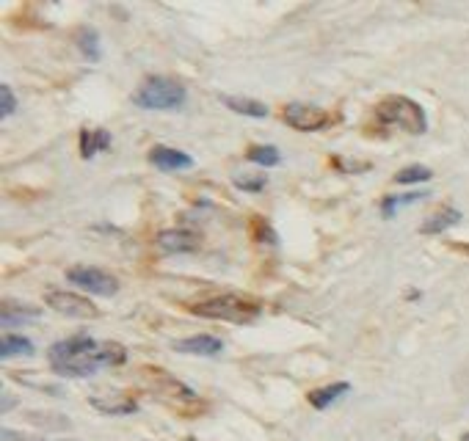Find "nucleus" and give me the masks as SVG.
<instances>
[{
	"mask_svg": "<svg viewBox=\"0 0 469 441\" xmlns=\"http://www.w3.org/2000/svg\"><path fill=\"white\" fill-rule=\"evenodd\" d=\"M50 367L61 378H89L99 367L125 364L127 350L119 342H97L92 337H69L50 347Z\"/></svg>",
	"mask_w": 469,
	"mask_h": 441,
	"instance_id": "obj_1",
	"label": "nucleus"
},
{
	"mask_svg": "<svg viewBox=\"0 0 469 441\" xmlns=\"http://www.w3.org/2000/svg\"><path fill=\"white\" fill-rule=\"evenodd\" d=\"M133 102L144 111H180L188 102L185 86L169 77H147L133 94Z\"/></svg>",
	"mask_w": 469,
	"mask_h": 441,
	"instance_id": "obj_2",
	"label": "nucleus"
},
{
	"mask_svg": "<svg viewBox=\"0 0 469 441\" xmlns=\"http://www.w3.org/2000/svg\"><path fill=\"white\" fill-rule=\"evenodd\" d=\"M375 116H378L381 125L401 127V130L414 132V135H420V132L428 130L425 111L414 99H408V97H386V99H381L378 108H375Z\"/></svg>",
	"mask_w": 469,
	"mask_h": 441,
	"instance_id": "obj_3",
	"label": "nucleus"
},
{
	"mask_svg": "<svg viewBox=\"0 0 469 441\" xmlns=\"http://www.w3.org/2000/svg\"><path fill=\"white\" fill-rule=\"evenodd\" d=\"M193 315L199 317H210V320H226V323H251L254 317L260 315V304L243 298V295H216L210 301H202L190 309Z\"/></svg>",
	"mask_w": 469,
	"mask_h": 441,
	"instance_id": "obj_4",
	"label": "nucleus"
},
{
	"mask_svg": "<svg viewBox=\"0 0 469 441\" xmlns=\"http://www.w3.org/2000/svg\"><path fill=\"white\" fill-rule=\"evenodd\" d=\"M66 282L80 287V290H86V292H92V295H102V298H111L119 290V282L111 273H105L99 268H92V265L69 268L66 271Z\"/></svg>",
	"mask_w": 469,
	"mask_h": 441,
	"instance_id": "obj_5",
	"label": "nucleus"
},
{
	"mask_svg": "<svg viewBox=\"0 0 469 441\" xmlns=\"http://www.w3.org/2000/svg\"><path fill=\"white\" fill-rule=\"evenodd\" d=\"M284 122L293 127V130H301V132H315V130H323L326 125L334 122L331 113H326L323 108L317 105H307V102H290L284 108Z\"/></svg>",
	"mask_w": 469,
	"mask_h": 441,
	"instance_id": "obj_6",
	"label": "nucleus"
},
{
	"mask_svg": "<svg viewBox=\"0 0 469 441\" xmlns=\"http://www.w3.org/2000/svg\"><path fill=\"white\" fill-rule=\"evenodd\" d=\"M44 304L50 309H56L59 315L66 317H78V320H92L99 315V309L94 306L89 298L83 295H75V292H66V290H53L44 295Z\"/></svg>",
	"mask_w": 469,
	"mask_h": 441,
	"instance_id": "obj_7",
	"label": "nucleus"
},
{
	"mask_svg": "<svg viewBox=\"0 0 469 441\" xmlns=\"http://www.w3.org/2000/svg\"><path fill=\"white\" fill-rule=\"evenodd\" d=\"M157 249L163 254H190L199 249V237L185 229H166L157 235Z\"/></svg>",
	"mask_w": 469,
	"mask_h": 441,
	"instance_id": "obj_8",
	"label": "nucleus"
},
{
	"mask_svg": "<svg viewBox=\"0 0 469 441\" xmlns=\"http://www.w3.org/2000/svg\"><path fill=\"white\" fill-rule=\"evenodd\" d=\"M150 163L157 166L160 171H183V168L193 166V158L180 149H171V147H155L150 152Z\"/></svg>",
	"mask_w": 469,
	"mask_h": 441,
	"instance_id": "obj_9",
	"label": "nucleus"
},
{
	"mask_svg": "<svg viewBox=\"0 0 469 441\" xmlns=\"http://www.w3.org/2000/svg\"><path fill=\"white\" fill-rule=\"evenodd\" d=\"M174 350L180 353H190V356H219L224 350V342L219 337H210V334H196V337H188L174 342Z\"/></svg>",
	"mask_w": 469,
	"mask_h": 441,
	"instance_id": "obj_10",
	"label": "nucleus"
},
{
	"mask_svg": "<svg viewBox=\"0 0 469 441\" xmlns=\"http://www.w3.org/2000/svg\"><path fill=\"white\" fill-rule=\"evenodd\" d=\"M114 144V138H111V132L108 130H80V155L89 160L94 158L97 152H102V149H108Z\"/></svg>",
	"mask_w": 469,
	"mask_h": 441,
	"instance_id": "obj_11",
	"label": "nucleus"
},
{
	"mask_svg": "<svg viewBox=\"0 0 469 441\" xmlns=\"http://www.w3.org/2000/svg\"><path fill=\"white\" fill-rule=\"evenodd\" d=\"M221 102H224L229 111L240 113V116H251V119H265V116H268V105L260 102V99H249V97H221Z\"/></svg>",
	"mask_w": 469,
	"mask_h": 441,
	"instance_id": "obj_12",
	"label": "nucleus"
},
{
	"mask_svg": "<svg viewBox=\"0 0 469 441\" xmlns=\"http://www.w3.org/2000/svg\"><path fill=\"white\" fill-rule=\"evenodd\" d=\"M351 392V383H345V380H340V383H329V386H323V389H315L312 395H310V403H312L317 411L329 409L334 400H340L343 395H348Z\"/></svg>",
	"mask_w": 469,
	"mask_h": 441,
	"instance_id": "obj_13",
	"label": "nucleus"
},
{
	"mask_svg": "<svg viewBox=\"0 0 469 441\" xmlns=\"http://www.w3.org/2000/svg\"><path fill=\"white\" fill-rule=\"evenodd\" d=\"M458 220H461V213H458V210H453V207H447V210H439V213H434L431 218L420 226V232H425V235H441L444 229L456 226Z\"/></svg>",
	"mask_w": 469,
	"mask_h": 441,
	"instance_id": "obj_14",
	"label": "nucleus"
},
{
	"mask_svg": "<svg viewBox=\"0 0 469 441\" xmlns=\"http://www.w3.org/2000/svg\"><path fill=\"white\" fill-rule=\"evenodd\" d=\"M92 406L102 414H133L138 409L135 400H127V397H92Z\"/></svg>",
	"mask_w": 469,
	"mask_h": 441,
	"instance_id": "obj_15",
	"label": "nucleus"
},
{
	"mask_svg": "<svg viewBox=\"0 0 469 441\" xmlns=\"http://www.w3.org/2000/svg\"><path fill=\"white\" fill-rule=\"evenodd\" d=\"M33 342L25 337H17V334H6L3 337V345H0V356L3 359H14V356H31Z\"/></svg>",
	"mask_w": 469,
	"mask_h": 441,
	"instance_id": "obj_16",
	"label": "nucleus"
},
{
	"mask_svg": "<svg viewBox=\"0 0 469 441\" xmlns=\"http://www.w3.org/2000/svg\"><path fill=\"white\" fill-rule=\"evenodd\" d=\"M78 50L83 53V58L86 61H99V36H97V31H92V28H80L78 31Z\"/></svg>",
	"mask_w": 469,
	"mask_h": 441,
	"instance_id": "obj_17",
	"label": "nucleus"
},
{
	"mask_svg": "<svg viewBox=\"0 0 469 441\" xmlns=\"http://www.w3.org/2000/svg\"><path fill=\"white\" fill-rule=\"evenodd\" d=\"M425 196H428V193H420V190H411V193H403V196H386L384 204H381V213H384L386 218H392L398 207H406V204H414V201H422Z\"/></svg>",
	"mask_w": 469,
	"mask_h": 441,
	"instance_id": "obj_18",
	"label": "nucleus"
},
{
	"mask_svg": "<svg viewBox=\"0 0 469 441\" xmlns=\"http://www.w3.org/2000/svg\"><path fill=\"white\" fill-rule=\"evenodd\" d=\"M249 160L257 163V166H262V168H274V166H279L281 155L276 147H251Z\"/></svg>",
	"mask_w": 469,
	"mask_h": 441,
	"instance_id": "obj_19",
	"label": "nucleus"
},
{
	"mask_svg": "<svg viewBox=\"0 0 469 441\" xmlns=\"http://www.w3.org/2000/svg\"><path fill=\"white\" fill-rule=\"evenodd\" d=\"M428 180H431V168H425V166H408L395 174L398 185H414V182H428Z\"/></svg>",
	"mask_w": 469,
	"mask_h": 441,
	"instance_id": "obj_20",
	"label": "nucleus"
},
{
	"mask_svg": "<svg viewBox=\"0 0 469 441\" xmlns=\"http://www.w3.org/2000/svg\"><path fill=\"white\" fill-rule=\"evenodd\" d=\"M17 111V97H14V92H11V86H0V116L6 119V116H11Z\"/></svg>",
	"mask_w": 469,
	"mask_h": 441,
	"instance_id": "obj_21",
	"label": "nucleus"
},
{
	"mask_svg": "<svg viewBox=\"0 0 469 441\" xmlns=\"http://www.w3.org/2000/svg\"><path fill=\"white\" fill-rule=\"evenodd\" d=\"M265 174H260V177H235V188H240V190H262L265 188Z\"/></svg>",
	"mask_w": 469,
	"mask_h": 441,
	"instance_id": "obj_22",
	"label": "nucleus"
},
{
	"mask_svg": "<svg viewBox=\"0 0 469 441\" xmlns=\"http://www.w3.org/2000/svg\"><path fill=\"white\" fill-rule=\"evenodd\" d=\"M260 243H271V246L276 243V235H274V229H271V226H265L262 220H260Z\"/></svg>",
	"mask_w": 469,
	"mask_h": 441,
	"instance_id": "obj_23",
	"label": "nucleus"
}]
</instances>
